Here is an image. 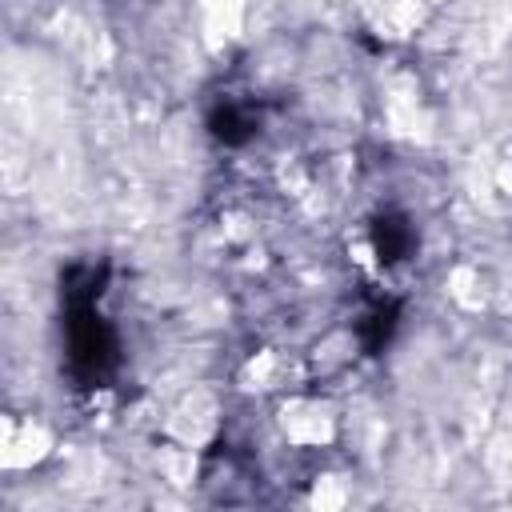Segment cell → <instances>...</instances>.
Listing matches in <instances>:
<instances>
[{"label": "cell", "mask_w": 512, "mask_h": 512, "mask_svg": "<svg viewBox=\"0 0 512 512\" xmlns=\"http://www.w3.org/2000/svg\"><path fill=\"white\" fill-rule=\"evenodd\" d=\"M104 284H108V264H72L60 276L68 376L80 388H104L116 376V368H120L116 328L100 312Z\"/></svg>", "instance_id": "cell-1"}, {"label": "cell", "mask_w": 512, "mask_h": 512, "mask_svg": "<svg viewBox=\"0 0 512 512\" xmlns=\"http://www.w3.org/2000/svg\"><path fill=\"white\" fill-rule=\"evenodd\" d=\"M372 252L384 260V264H400V260H408L412 252H416V228H412V220L408 216H400V212H380L376 220H372Z\"/></svg>", "instance_id": "cell-2"}, {"label": "cell", "mask_w": 512, "mask_h": 512, "mask_svg": "<svg viewBox=\"0 0 512 512\" xmlns=\"http://www.w3.org/2000/svg\"><path fill=\"white\" fill-rule=\"evenodd\" d=\"M256 124H260V116H256L252 104H244V100H220V104L208 112V132H212V140H220V144H228V148L248 144V140L256 136Z\"/></svg>", "instance_id": "cell-3"}, {"label": "cell", "mask_w": 512, "mask_h": 512, "mask_svg": "<svg viewBox=\"0 0 512 512\" xmlns=\"http://www.w3.org/2000/svg\"><path fill=\"white\" fill-rule=\"evenodd\" d=\"M396 324H400V300H376L364 316H360V324H356V336H360V344H364V352H384L388 348V340L396 336Z\"/></svg>", "instance_id": "cell-4"}]
</instances>
